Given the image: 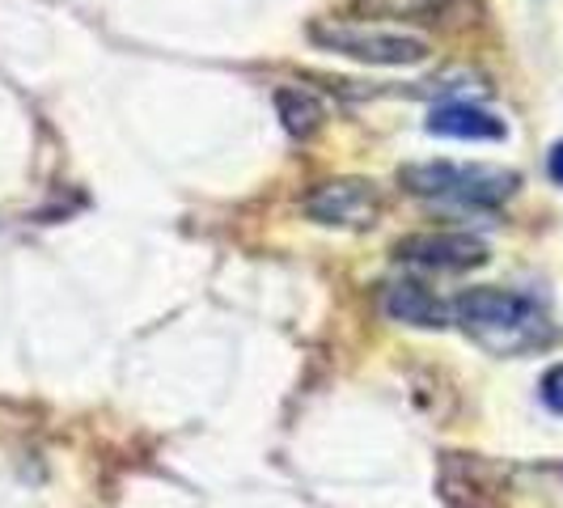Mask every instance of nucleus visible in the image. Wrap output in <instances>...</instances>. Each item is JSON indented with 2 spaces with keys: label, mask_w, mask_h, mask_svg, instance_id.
<instances>
[{
  "label": "nucleus",
  "mask_w": 563,
  "mask_h": 508,
  "mask_svg": "<svg viewBox=\"0 0 563 508\" xmlns=\"http://www.w3.org/2000/svg\"><path fill=\"white\" fill-rule=\"evenodd\" d=\"M453 322L492 356H526L551 343V322L530 297L508 288H466L453 301Z\"/></svg>",
  "instance_id": "f257e3e1"
},
{
  "label": "nucleus",
  "mask_w": 563,
  "mask_h": 508,
  "mask_svg": "<svg viewBox=\"0 0 563 508\" xmlns=\"http://www.w3.org/2000/svg\"><path fill=\"white\" fill-rule=\"evenodd\" d=\"M310 43L318 52L356 59V64H377V68H416L432 56L428 38L411 30L395 26H368L352 18H318L310 26Z\"/></svg>",
  "instance_id": "f03ea898"
},
{
  "label": "nucleus",
  "mask_w": 563,
  "mask_h": 508,
  "mask_svg": "<svg viewBox=\"0 0 563 508\" xmlns=\"http://www.w3.org/2000/svg\"><path fill=\"white\" fill-rule=\"evenodd\" d=\"M398 187L437 203L496 208L517 191V174L500 166H457V162H416L398 169Z\"/></svg>",
  "instance_id": "7ed1b4c3"
},
{
  "label": "nucleus",
  "mask_w": 563,
  "mask_h": 508,
  "mask_svg": "<svg viewBox=\"0 0 563 508\" xmlns=\"http://www.w3.org/2000/svg\"><path fill=\"white\" fill-rule=\"evenodd\" d=\"M306 217L313 225L327 229H373L382 221L386 203L377 183L368 178H327V183H313L306 199H301Z\"/></svg>",
  "instance_id": "20e7f679"
},
{
  "label": "nucleus",
  "mask_w": 563,
  "mask_h": 508,
  "mask_svg": "<svg viewBox=\"0 0 563 508\" xmlns=\"http://www.w3.org/2000/svg\"><path fill=\"white\" fill-rule=\"evenodd\" d=\"M395 258L420 272H471L487 263V242L475 233H457V229H423V233L398 238Z\"/></svg>",
  "instance_id": "39448f33"
},
{
  "label": "nucleus",
  "mask_w": 563,
  "mask_h": 508,
  "mask_svg": "<svg viewBox=\"0 0 563 508\" xmlns=\"http://www.w3.org/2000/svg\"><path fill=\"white\" fill-rule=\"evenodd\" d=\"M437 492L450 508H500V471L475 453H445Z\"/></svg>",
  "instance_id": "423d86ee"
},
{
  "label": "nucleus",
  "mask_w": 563,
  "mask_h": 508,
  "mask_svg": "<svg viewBox=\"0 0 563 508\" xmlns=\"http://www.w3.org/2000/svg\"><path fill=\"white\" fill-rule=\"evenodd\" d=\"M382 313L398 322V327H416V331H441L453 322V301H441L423 280H390L382 284V297H377Z\"/></svg>",
  "instance_id": "0eeeda50"
},
{
  "label": "nucleus",
  "mask_w": 563,
  "mask_h": 508,
  "mask_svg": "<svg viewBox=\"0 0 563 508\" xmlns=\"http://www.w3.org/2000/svg\"><path fill=\"white\" fill-rule=\"evenodd\" d=\"M432 136H450V141H505V119L471 102H445L428 114L423 123Z\"/></svg>",
  "instance_id": "6e6552de"
},
{
  "label": "nucleus",
  "mask_w": 563,
  "mask_h": 508,
  "mask_svg": "<svg viewBox=\"0 0 563 508\" xmlns=\"http://www.w3.org/2000/svg\"><path fill=\"white\" fill-rule=\"evenodd\" d=\"M272 102H276L280 128L292 141H313L322 132V123H327V102L306 85H280Z\"/></svg>",
  "instance_id": "1a4fd4ad"
},
{
  "label": "nucleus",
  "mask_w": 563,
  "mask_h": 508,
  "mask_svg": "<svg viewBox=\"0 0 563 508\" xmlns=\"http://www.w3.org/2000/svg\"><path fill=\"white\" fill-rule=\"evenodd\" d=\"M450 0H356L352 9L361 18H390V22H402V18H432L441 13Z\"/></svg>",
  "instance_id": "9d476101"
},
{
  "label": "nucleus",
  "mask_w": 563,
  "mask_h": 508,
  "mask_svg": "<svg viewBox=\"0 0 563 508\" xmlns=\"http://www.w3.org/2000/svg\"><path fill=\"white\" fill-rule=\"evenodd\" d=\"M542 402L563 416V365H551L547 368V377H542Z\"/></svg>",
  "instance_id": "9b49d317"
},
{
  "label": "nucleus",
  "mask_w": 563,
  "mask_h": 508,
  "mask_svg": "<svg viewBox=\"0 0 563 508\" xmlns=\"http://www.w3.org/2000/svg\"><path fill=\"white\" fill-rule=\"evenodd\" d=\"M547 169H551V178H555V183L563 187V141L551 148V157H547Z\"/></svg>",
  "instance_id": "f8f14e48"
}]
</instances>
